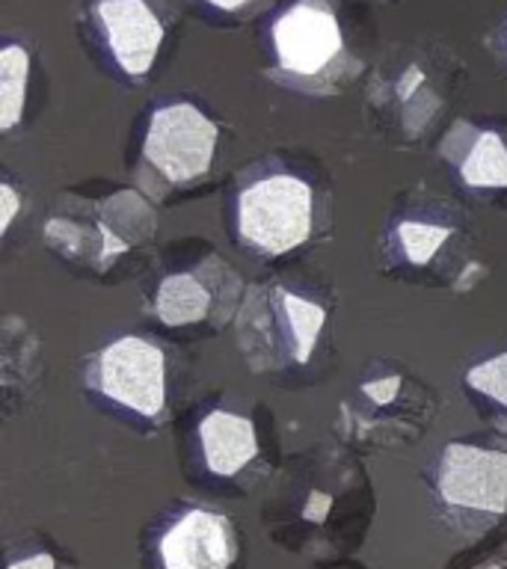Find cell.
Wrapping results in <instances>:
<instances>
[{"label": "cell", "instance_id": "6", "mask_svg": "<svg viewBox=\"0 0 507 569\" xmlns=\"http://www.w3.org/2000/svg\"><path fill=\"white\" fill-rule=\"evenodd\" d=\"M238 551V533L229 519L205 507L178 516L158 540L160 569H231Z\"/></svg>", "mask_w": 507, "mask_h": 569}, {"label": "cell", "instance_id": "11", "mask_svg": "<svg viewBox=\"0 0 507 569\" xmlns=\"http://www.w3.org/2000/svg\"><path fill=\"white\" fill-rule=\"evenodd\" d=\"M30 57L21 44H7L0 51V128L9 131L21 119L27 98Z\"/></svg>", "mask_w": 507, "mask_h": 569}, {"label": "cell", "instance_id": "12", "mask_svg": "<svg viewBox=\"0 0 507 569\" xmlns=\"http://www.w3.org/2000/svg\"><path fill=\"white\" fill-rule=\"evenodd\" d=\"M445 238H448V229H439V226H421V222L400 226V243L412 264H425Z\"/></svg>", "mask_w": 507, "mask_h": 569}, {"label": "cell", "instance_id": "17", "mask_svg": "<svg viewBox=\"0 0 507 569\" xmlns=\"http://www.w3.org/2000/svg\"><path fill=\"white\" fill-rule=\"evenodd\" d=\"M475 569H507V563H501V560H489V563H484V567H475Z\"/></svg>", "mask_w": 507, "mask_h": 569}, {"label": "cell", "instance_id": "15", "mask_svg": "<svg viewBox=\"0 0 507 569\" xmlns=\"http://www.w3.org/2000/svg\"><path fill=\"white\" fill-rule=\"evenodd\" d=\"M205 3L213 9H222V12H240V9L252 7L258 0H205Z\"/></svg>", "mask_w": 507, "mask_h": 569}, {"label": "cell", "instance_id": "16", "mask_svg": "<svg viewBox=\"0 0 507 569\" xmlns=\"http://www.w3.org/2000/svg\"><path fill=\"white\" fill-rule=\"evenodd\" d=\"M3 199H7V213H3V229L12 220V211H16V196H12V187H3Z\"/></svg>", "mask_w": 507, "mask_h": 569}, {"label": "cell", "instance_id": "14", "mask_svg": "<svg viewBox=\"0 0 507 569\" xmlns=\"http://www.w3.org/2000/svg\"><path fill=\"white\" fill-rule=\"evenodd\" d=\"M7 569H57V558L48 551H36V555H27L21 560H12Z\"/></svg>", "mask_w": 507, "mask_h": 569}, {"label": "cell", "instance_id": "10", "mask_svg": "<svg viewBox=\"0 0 507 569\" xmlns=\"http://www.w3.org/2000/svg\"><path fill=\"white\" fill-rule=\"evenodd\" d=\"M208 302H211V293L205 291L196 276H169L167 282L160 284L158 318L169 327L193 323V320H202L208 315Z\"/></svg>", "mask_w": 507, "mask_h": 569}, {"label": "cell", "instance_id": "1", "mask_svg": "<svg viewBox=\"0 0 507 569\" xmlns=\"http://www.w3.org/2000/svg\"><path fill=\"white\" fill-rule=\"evenodd\" d=\"M276 69L270 78L288 87L329 92L350 71L345 33L329 0H294L270 27Z\"/></svg>", "mask_w": 507, "mask_h": 569}, {"label": "cell", "instance_id": "9", "mask_svg": "<svg viewBox=\"0 0 507 569\" xmlns=\"http://www.w3.org/2000/svg\"><path fill=\"white\" fill-rule=\"evenodd\" d=\"M466 154L460 176L469 187H507V146L493 131H478L466 122Z\"/></svg>", "mask_w": 507, "mask_h": 569}, {"label": "cell", "instance_id": "8", "mask_svg": "<svg viewBox=\"0 0 507 569\" xmlns=\"http://www.w3.org/2000/svg\"><path fill=\"white\" fill-rule=\"evenodd\" d=\"M199 439H202L205 462L213 475L231 478L247 466L258 453L256 430L247 418L231 416L222 409H213L211 416L202 418L199 425Z\"/></svg>", "mask_w": 507, "mask_h": 569}, {"label": "cell", "instance_id": "5", "mask_svg": "<svg viewBox=\"0 0 507 569\" xmlns=\"http://www.w3.org/2000/svg\"><path fill=\"white\" fill-rule=\"evenodd\" d=\"M439 498L466 513H507V453L448 445L439 462Z\"/></svg>", "mask_w": 507, "mask_h": 569}, {"label": "cell", "instance_id": "2", "mask_svg": "<svg viewBox=\"0 0 507 569\" xmlns=\"http://www.w3.org/2000/svg\"><path fill=\"white\" fill-rule=\"evenodd\" d=\"M311 190L294 176H270L247 187L238 199V231L249 247L282 256L311 231Z\"/></svg>", "mask_w": 507, "mask_h": 569}, {"label": "cell", "instance_id": "7", "mask_svg": "<svg viewBox=\"0 0 507 569\" xmlns=\"http://www.w3.org/2000/svg\"><path fill=\"white\" fill-rule=\"evenodd\" d=\"M98 30L128 78H146L163 42V21L149 0H98Z\"/></svg>", "mask_w": 507, "mask_h": 569}, {"label": "cell", "instance_id": "3", "mask_svg": "<svg viewBox=\"0 0 507 569\" xmlns=\"http://www.w3.org/2000/svg\"><path fill=\"white\" fill-rule=\"evenodd\" d=\"M217 124L193 104H169L155 110L142 154L169 184L193 181L208 172L217 149Z\"/></svg>", "mask_w": 507, "mask_h": 569}, {"label": "cell", "instance_id": "13", "mask_svg": "<svg viewBox=\"0 0 507 569\" xmlns=\"http://www.w3.org/2000/svg\"><path fill=\"white\" fill-rule=\"evenodd\" d=\"M466 380H469L471 389L484 391V395H489V398L507 407V353L496 356V359H489V362L478 365V368H471L466 373Z\"/></svg>", "mask_w": 507, "mask_h": 569}, {"label": "cell", "instance_id": "4", "mask_svg": "<svg viewBox=\"0 0 507 569\" xmlns=\"http://www.w3.org/2000/svg\"><path fill=\"white\" fill-rule=\"evenodd\" d=\"M107 398L140 416H158L167 400L163 353L151 341L125 336L107 347L98 359V380Z\"/></svg>", "mask_w": 507, "mask_h": 569}]
</instances>
